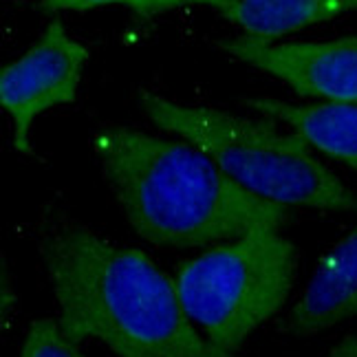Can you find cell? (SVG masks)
Returning a JSON list of instances; mask_svg holds the SVG:
<instances>
[{
    "label": "cell",
    "instance_id": "1",
    "mask_svg": "<svg viewBox=\"0 0 357 357\" xmlns=\"http://www.w3.org/2000/svg\"><path fill=\"white\" fill-rule=\"evenodd\" d=\"M40 256L60 324L117 357H241L216 349L183 311L174 278L144 252L119 247L62 214L45 216Z\"/></svg>",
    "mask_w": 357,
    "mask_h": 357
},
{
    "label": "cell",
    "instance_id": "2",
    "mask_svg": "<svg viewBox=\"0 0 357 357\" xmlns=\"http://www.w3.org/2000/svg\"><path fill=\"white\" fill-rule=\"evenodd\" d=\"M91 146L123 216L153 245L205 247L289 221V208L252 195L185 139L106 123Z\"/></svg>",
    "mask_w": 357,
    "mask_h": 357
},
{
    "label": "cell",
    "instance_id": "3",
    "mask_svg": "<svg viewBox=\"0 0 357 357\" xmlns=\"http://www.w3.org/2000/svg\"><path fill=\"white\" fill-rule=\"evenodd\" d=\"M148 119L161 130L195 144L227 176L252 195L284 208L357 212V197L296 130L212 106H185L150 91L139 93Z\"/></svg>",
    "mask_w": 357,
    "mask_h": 357
},
{
    "label": "cell",
    "instance_id": "4",
    "mask_svg": "<svg viewBox=\"0 0 357 357\" xmlns=\"http://www.w3.org/2000/svg\"><path fill=\"white\" fill-rule=\"evenodd\" d=\"M298 252L278 227H256L183 260L174 284L183 311L216 349L236 353L291 294Z\"/></svg>",
    "mask_w": 357,
    "mask_h": 357
},
{
    "label": "cell",
    "instance_id": "5",
    "mask_svg": "<svg viewBox=\"0 0 357 357\" xmlns=\"http://www.w3.org/2000/svg\"><path fill=\"white\" fill-rule=\"evenodd\" d=\"M89 49L51 20L33 47L0 71V104L13 123V148L31 155V126L38 115L77 98Z\"/></svg>",
    "mask_w": 357,
    "mask_h": 357
},
{
    "label": "cell",
    "instance_id": "6",
    "mask_svg": "<svg viewBox=\"0 0 357 357\" xmlns=\"http://www.w3.org/2000/svg\"><path fill=\"white\" fill-rule=\"evenodd\" d=\"M218 49L284 82L302 98L357 104V36L326 43H273L243 33L221 40Z\"/></svg>",
    "mask_w": 357,
    "mask_h": 357
},
{
    "label": "cell",
    "instance_id": "7",
    "mask_svg": "<svg viewBox=\"0 0 357 357\" xmlns=\"http://www.w3.org/2000/svg\"><path fill=\"white\" fill-rule=\"evenodd\" d=\"M351 318H357V227L322 256L284 328L309 337Z\"/></svg>",
    "mask_w": 357,
    "mask_h": 357
},
{
    "label": "cell",
    "instance_id": "8",
    "mask_svg": "<svg viewBox=\"0 0 357 357\" xmlns=\"http://www.w3.org/2000/svg\"><path fill=\"white\" fill-rule=\"evenodd\" d=\"M245 106L287 123L322 155L357 170V104H289L273 98H245Z\"/></svg>",
    "mask_w": 357,
    "mask_h": 357
},
{
    "label": "cell",
    "instance_id": "9",
    "mask_svg": "<svg viewBox=\"0 0 357 357\" xmlns=\"http://www.w3.org/2000/svg\"><path fill=\"white\" fill-rule=\"evenodd\" d=\"M357 11V0H236L221 11L245 36L273 40Z\"/></svg>",
    "mask_w": 357,
    "mask_h": 357
},
{
    "label": "cell",
    "instance_id": "10",
    "mask_svg": "<svg viewBox=\"0 0 357 357\" xmlns=\"http://www.w3.org/2000/svg\"><path fill=\"white\" fill-rule=\"evenodd\" d=\"M20 357H84L79 342L64 331L60 320H36L26 331Z\"/></svg>",
    "mask_w": 357,
    "mask_h": 357
},
{
    "label": "cell",
    "instance_id": "11",
    "mask_svg": "<svg viewBox=\"0 0 357 357\" xmlns=\"http://www.w3.org/2000/svg\"><path fill=\"white\" fill-rule=\"evenodd\" d=\"M231 3H236V0H142V3L135 7V11L139 13V16H157V13H166L170 9H178L185 5H208L221 13Z\"/></svg>",
    "mask_w": 357,
    "mask_h": 357
},
{
    "label": "cell",
    "instance_id": "12",
    "mask_svg": "<svg viewBox=\"0 0 357 357\" xmlns=\"http://www.w3.org/2000/svg\"><path fill=\"white\" fill-rule=\"evenodd\" d=\"M142 0H40V9L43 11H89L106 5H128L137 7Z\"/></svg>",
    "mask_w": 357,
    "mask_h": 357
},
{
    "label": "cell",
    "instance_id": "13",
    "mask_svg": "<svg viewBox=\"0 0 357 357\" xmlns=\"http://www.w3.org/2000/svg\"><path fill=\"white\" fill-rule=\"evenodd\" d=\"M324 357H357V335H347L328 351Z\"/></svg>",
    "mask_w": 357,
    "mask_h": 357
}]
</instances>
